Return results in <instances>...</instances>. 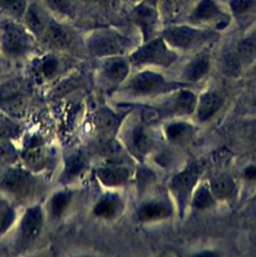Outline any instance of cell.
<instances>
[{
  "instance_id": "1",
  "label": "cell",
  "mask_w": 256,
  "mask_h": 257,
  "mask_svg": "<svg viewBox=\"0 0 256 257\" xmlns=\"http://www.w3.org/2000/svg\"><path fill=\"white\" fill-rule=\"evenodd\" d=\"M162 38L171 48L191 51L215 41L218 38V34L215 31L190 26H175L166 29Z\"/></svg>"
},
{
  "instance_id": "2",
  "label": "cell",
  "mask_w": 256,
  "mask_h": 257,
  "mask_svg": "<svg viewBox=\"0 0 256 257\" xmlns=\"http://www.w3.org/2000/svg\"><path fill=\"white\" fill-rule=\"evenodd\" d=\"M188 84L184 82L168 81L160 73L144 70L134 75L125 85V89L133 96H156L185 87Z\"/></svg>"
},
{
  "instance_id": "3",
  "label": "cell",
  "mask_w": 256,
  "mask_h": 257,
  "mask_svg": "<svg viewBox=\"0 0 256 257\" xmlns=\"http://www.w3.org/2000/svg\"><path fill=\"white\" fill-rule=\"evenodd\" d=\"M177 53L163 38L149 40L130 56V62L134 66L144 67L147 65L169 67L177 59Z\"/></svg>"
},
{
  "instance_id": "4",
  "label": "cell",
  "mask_w": 256,
  "mask_h": 257,
  "mask_svg": "<svg viewBox=\"0 0 256 257\" xmlns=\"http://www.w3.org/2000/svg\"><path fill=\"white\" fill-rule=\"evenodd\" d=\"M201 174V165L198 163H191L172 179L171 191L178 203L180 210L183 211L187 206Z\"/></svg>"
},
{
  "instance_id": "5",
  "label": "cell",
  "mask_w": 256,
  "mask_h": 257,
  "mask_svg": "<svg viewBox=\"0 0 256 257\" xmlns=\"http://www.w3.org/2000/svg\"><path fill=\"white\" fill-rule=\"evenodd\" d=\"M131 46V42L114 32H99L88 40L89 50L97 56H117Z\"/></svg>"
},
{
  "instance_id": "6",
  "label": "cell",
  "mask_w": 256,
  "mask_h": 257,
  "mask_svg": "<svg viewBox=\"0 0 256 257\" xmlns=\"http://www.w3.org/2000/svg\"><path fill=\"white\" fill-rule=\"evenodd\" d=\"M197 96L188 89L177 90L162 106L160 112L164 116H188L195 112Z\"/></svg>"
},
{
  "instance_id": "7",
  "label": "cell",
  "mask_w": 256,
  "mask_h": 257,
  "mask_svg": "<svg viewBox=\"0 0 256 257\" xmlns=\"http://www.w3.org/2000/svg\"><path fill=\"white\" fill-rule=\"evenodd\" d=\"M191 21L197 24H209L222 29L228 24L229 19L215 1L201 0L191 14Z\"/></svg>"
},
{
  "instance_id": "8",
  "label": "cell",
  "mask_w": 256,
  "mask_h": 257,
  "mask_svg": "<svg viewBox=\"0 0 256 257\" xmlns=\"http://www.w3.org/2000/svg\"><path fill=\"white\" fill-rule=\"evenodd\" d=\"M1 43L3 50L11 56L22 54L29 44L28 37L22 27L13 23H8L3 27Z\"/></svg>"
},
{
  "instance_id": "9",
  "label": "cell",
  "mask_w": 256,
  "mask_h": 257,
  "mask_svg": "<svg viewBox=\"0 0 256 257\" xmlns=\"http://www.w3.org/2000/svg\"><path fill=\"white\" fill-rule=\"evenodd\" d=\"M126 146L130 153L138 160H144L153 148V138L144 124H136L126 138Z\"/></svg>"
},
{
  "instance_id": "10",
  "label": "cell",
  "mask_w": 256,
  "mask_h": 257,
  "mask_svg": "<svg viewBox=\"0 0 256 257\" xmlns=\"http://www.w3.org/2000/svg\"><path fill=\"white\" fill-rule=\"evenodd\" d=\"M211 69V57L206 52L198 53L184 67L181 75L182 82L190 84L203 79Z\"/></svg>"
},
{
  "instance_id": "11",
  "label": "cell",
  "mask_w": 256,
  "mask_h": 257,
  "mask_svg": "<svg viewBox=\"0 0 256 257\" xmlns=\"http://www.w3.org/2000/svg\"><path fill=\"white\" fill-rule=\"evenodd\" d=\"M3 188L17 197H26L33 190V180L25 172L12 170L6 174L2 181Z\"/></svg>"
},
{
  "instance_id": "12",
  "label": "cell",
  "mask_w": 256,
  "mask_h": 257,
  "mask_svg": "<svg viewBox=\"0 0 256 257\" xmlns=\"http://www.w3.org/2000/svg\"><path fill=\"white\" fill-rule=\"evenodd\" d=\"M224 96L218 91L207 90L197 100L196 115L200 121H207L212 118L223 106Z\"/></svg>"
},
{
  "instance_id": "13",
  "label": "cell",
  "mask_w": 256,
  "mask_h": 257,
  "mask_svg": "<svg viewBox=\"0 0 256 257\" xmlns=\"http://www.w3.org/2000/svg\"><path fill=\"white\" fill-rule=\"evenodd\" d=\"M171 206L164 200H151L143 203L138 209V217L142 222H154L168 218Z\"/></svg>"
},
{
  "instance_id": "14",
  "label": "cell",
  "mask_w": 256,
  "mask_h": 257,
  "mask_svg": "<svg viewBox=\"0 0 256 257\" xmlns=\"http://www.w3.org/2000/svg\"><path fill=\"white\" fill-rule=\"evenodd\" d=\"M97 178L106 187H120L126 184L130 179V171L119 164H111L98 169Z\"/></svg>"
},
{
  "instance_id": "15",
  "label": "cell",
  "mask_w": 256,
  "mask_h": 257,
  "mask_svg": "<svg viewBox=\"0 0 256 257\" xmlns=\"http://www.w3.org/2000/svg\"><path fill=\"white\" fill-rule=\"evenodd\" d=\"M195 134V126L183 120L172 121L165 127V135L168 141L173 145H187L194 139Z\"/></svg>"
},
{
  "instance_id": "16",
  "label": "cell",
  "mask_w": 256,
  "mask_h": 257,
  "mask_svg": "<svg viewBox=\"0 0 256 257\" xmlns=\"http://www.w3.org/2000/svg\"><path fill=\"white\" fill-rule=\"evenodd\" d=\"M104 77L113 84H119L129 75L130 62L120 56H109L102 65Z\"/></svg>"
},
{
  "instance_id": "17",
  "label": "cell",
  "mask_w": 256,
  "mask_h": 257,
  "mask_svg": "<svg viewBox=\"0 0 256 257\" xmlns=\"http://www.w3.org/2000/svg\"><path fill=\"white\" fill-rule=\"evenodd\" d=\"M42 212L39 207H32L26 211L21 222V234L23 240L30 242L35 240L42 228Z\"/></svg>"
},
{
  "instance_id": "18",
  "label": "cell",
  "mask_w": 256,
  "mask_h": 257,
  "mask_svg": "<svg viewBox=\"0 0 256 257\" xmlns=\"http://www.w3.org/2000/svg\"><path fill=\"white\" fill-rule=\"evenodd\" d=\"M0 104L10 114L21 116L25 112V95L15 88H6L0 92Z\"/></svg>"
},
{
  "instance_id": "19",
  "label": "cell",
  "mask_w": 256,
  "mask_h": 257,
  "mask_svg": "<svg viewBox=\"0 0 256 257\" xmlns=\"http://www.w3.org/2000/svg\"><path fill=\"white\" fill-rule=\"evenodd\" d=\"M134 21L141 28L145 41H148L154 34L157 24V14L152 6H141L134 12Z\"/></svg>"
},
{
  "instance_id": "20",
  "label": "cell",
  "mask_w": 256,
  "mask_h": 257,
  "mask_svg": "<svg viewBox=\"0 0 256 257\" xmlns=\"http://www.w3.org/2000/svg\"><path fill=\"white\" fill-rule=\"evenodd\" d=\"M209 188L215 200H227L234 195L236 184L232 177L228 175H220L214 177L210 181Z\"/></svg>"
},
{
  "instance_id": "21",
  "label": "cell",
  "mask_w": 256,
  "mask_h": 257,
  "mask_svg": "<svg viewBox=\"0 0 256 257\" xmlns=\"http://www.w3.org/2000/svg\"><path fill=\"white\" fill-rule=\"evenodd\" d=\"M122 208V202L117 196L107 195L96 203L93 208V213L103 219H112L120 214Z\"/></svg>"
},
{
  "instance_id": "22",
  "label": "cell",
  "mask_w": 256,
  "mask_h": 257,
  "mask_svg": "<svg viewBox=\"0 0 256 257\" xmlns=\"http://www.w3.org/2000/svg\"><path fill=\"white\" fill-rule=\"evenodd\" d=\"M45 36L51 45L59 49H67L72 44L70 34L62 26L54 22L47 24L45 28Z\"/></svg>"
},
{
  "instance_id": "23",
  "label": "cell",
  "mask_w": 256,
  "mask_h": 257,
  "mask_svg": "<svg viewBox=\"0 0 256 257\" xmlns=\"http://www.w3.org/2000/svg\"><path fill=\"white\" fill-rule=\"evenodd\" d=\"M235 53L242 66L256 58V29L239 41Z\"/></svg>"
},
{
  "instance_id": "24",
  "label": "cell",
  "mask_w": 256,
  "mask_h": 257,
  "mask_svg": "<svg viewBox=\"0 0 256 257\" xmlns=\"http://www.w3.org/2000/svg\"><path fill=\"white\" fill-rule=\"evenodd\" d=\"M191 197L192 206L198 210L207 209L211 207L215 202V198L211 193L209 184L199 185L197 188H195Z\"/></svg>"
},
{
  "instance_id": "25",
  "label": "cell",
  "mask_w": 256,
  "mask_h": 257,
  "mask_svg": "<svg viewBox=\"0 0 256 257\" xmlns=\"http://www.w3.org/2000/svg\"><path fill=\"white\" fill-rule=\"evenodd\" d=\"M26 22L30 29L36 34L45 31V28L48 24L44 12L41 10L40 7H38L35 4L29 7L26 13Z\"/></svg>"
},
{
  "instance_id": "26",
  "label": "cell",
  "mask_w": 256,
  "mask_h": 257,
  "mask_svg": "<svg viewBox=\"0 0 256 257\" xmlns=\"http://www.w3.org/2000/svg\"><path fill=\"white\" fill-rule=\"evenodd\" d=\"M24 160L29 168L33 170H41L47 163V154L41 147L31 148L25 153Z\"/></svg>"
},
{
  "instance_id": "27",
  "label": "cell",
  "mask_w": 256,
  "mask_h": 257,
  "mask_svg": "<svg viewBox=\"0 0 256 257\" xmlns=\"http://www.w3.org/2000/svg\"><path fill=\"white\" fill-rule=\"evenodd\" d=\"M83 165H84V161L81 155L78 154L70 157L66 163L63 178L65 180H71L72 178H75L82 170Z\"/></svg>"
},
{
  "instance_id": "28",
  "label": "cell",
  "mask_w": 256,
  "mask_h": 257,
  "mask_svg": "<svg viewBox=\"0 0 256 257\" xmlns=\"http://www.w3.org/2000/svg\"><path fill=\"white\" fill-rule=\"evenodd\" d=\"M68 203H69V196L66 193L60 192L54 195L51 202V209H52L53 215L60 216L63 213V211L66 209Z\"/></svg>"
},
{
  "instance_id": "29",
  "label": "cell",
  "mask_w": 256,
  "mask_h": 257,
  "mask_svg": "<svg viewBox=\"0 0 256 257\" xmlns=\"http://www.w3.org/2000/svg\"><path fill=\"white\" fill-rule=\"evenodd\" d=\"M230 6L235 15H244L256 6V0H231Z\"/></svg>"
},
{
  "instance_id": "30",
  "label": "cell",
  "mask_w": 256,
  "mask_h": 257,
  "mask_svg": "<svg viewBox=\"0 0 256 257\" xmlns=\"http://www.w3.org/2000/svg\"><path fill=\"white\" fill-rule=\"evenodd\" d=\"M18 133V126L16 123L6 118L3 115H0V139L13 138Z\"/></svg>"
},
{
  "instance_id": "31",
  "label": "cell",
  "mask_w": 256,
  "mask_h": 257,
  "mask_svg": "<svg viewBox=\"0 0 256 257\" xmlns=\"http://www.w3.org/2000/svg\"><path fill=\"white\" fill-rule=\"evenodd\" d=\"M0 5L14 15H21L24 12L26 0H0Z\"/></svg>"
},
{
  "instance_id": "32",
  "label": "cell",
  "mask_w": 256,
  "mask_h": 257,
  "mask_svg": "<svg viewBox=\"0 0 256 257\" xmlns=\"http://www.w3.org/2000/svg\"><path fill=\"white\" fill-rule=\"evenodd\" d=\"M97 121L100 125V127L106 132L113 130L116 125V116L110 112V111H103L100 112V114L97 117Z\"/></svg>"
},
{
  "instance_id": "33",
  "label": "cell",
  "mask_w": 256,
  "mask_h": 257,
  "mask_svg": "<svg viewBox=\"0 0 256 257\" xmlns=\"http://www.w3.org/2000/svg\"><path fill=\"white\" fill-rule=\"evenodd\" d=\"M14 220V212L10 208H0V233L5 232Z\"/></svg>"
},
{
  "instance_id": "34",
  "label": "cell",
  "mask_w": 256,
  "mask_h": 257,
  "mask_svg": "<svg viewBox=\"0 0 256 257\" xmlns=\"http://www.w3.org/2000/svg\"><path fill=\"white\" fill-rule=\"evenodd\" d=\"M57 69V60L54 57H46L41 62V72L45 77H52Z\"/></svg>"
},
{
  "instance_id": "35",
  "label": "cell",
  "mask_w": 256,
  "mask_h": 257,
  "mask_svg": "<svg viewBox=\"0 0 256 257\" xmlns=\"http://www.w3.org/2000/svg\"><path fill=\"white\" fill-rule=\"evenodd\" d=\"M100 152L101 154L108 157H117L121 152V147L115 142L108 141L101 145Z\"/></svg>"
},
{
  "instance_id": "36",
  "label": "cell",
  "mask_w": 256,
  "mask_h": 257,
  "mask_svg": "<svg viewBox=\"0 0 256 257\" xmlns=\"http://www.w3.org/2000/svg\"><path fill=\"white\" fill-rule=\"evenodd\" d=\"M51 8L56 11L67 13L72 7V0H48Z\"/></svg>"
},
{
  "instance_id": "37",
  "label": "cell",
  "mask_w": 256,
  "mask_h": 257,
  "mask_svg": "<svg viewBox=\"0 0 256 257\" xmlns=\"http://www.w3.org/2000/svg\"><path fill=\"white\" fill-rule=\"evenodd\" d=\"M243 177L249 182H256V165H249L244 168Z\"/></svg>"
},
{
  "instance_id": "38",
  "label": "cell",
  "mask_w": 256,
  "mask_h": 257,
  "mask_svg": "<svg viewBox=\"0 0 256 257\" xmlns=\"http://www.w3.org/2000/svg\"><path fill=\"white\" fill-rule=\"evenodd\" d=\"M250 145H251L253 154H254V156L256 157V128H255V130L252 132V134H251V137H250Z\"/></svg>"
},
{
  "instance_id": "39",
  "label": "cell",
  "mask_w": 256,
  "mask_h": 257,
  "mask_svg": "<svg viewBox=\"0 0 256 257\" xmlns=\"http://www.w3.org/2000/svg\"><path fill=\"white\" fill-rule=\"evenodd\" d=\"M9 158V152H7L6 150L0 148V160H4L6 158Z\"/></svg>"
},
{
  "instance_id": "40",
  "label": "cell",
  "mask_w": 256,
  "mask_h": 257,
  "mask_svg": "<svg viewBox=\"0 0 256 257\" xmlns=\"http://www.w3.org/2000/svg\"><path fill=\"white\" fill-rule=\"evenodd\" d=\"M147 5H150V6H155L158 2V0H145Z\"/></svg>"
},
{
  "instance_id": "41",
  "label": "cell",
  "mask_w": 256,
  "mask_h": 257,
  "mask_svg": "<svg viewBox=\"0 0 256 257\" xmlns=\"http://www.w3.org/2000/svg\"><path fill=\"white\" fill-rule=\"evenodd\" d=\"M254 71L256 72V64H255V66H254Z\"/></svg>"
},
{
  "instance_id": "42",
  "label": "cell",
  "mask_w": 256,
  "mask_h": 257,
  "mask_svg": "<svg viewBox=\"0 0 256 257\" xmlns=\"http://www.w3.org/2000/svg\"><path fill=\"white\" fill-rule=\"evenodd\" d=\"M254 200H255V201H256V195H255V196H254Z\"/></svg>"
}]
</instances>
